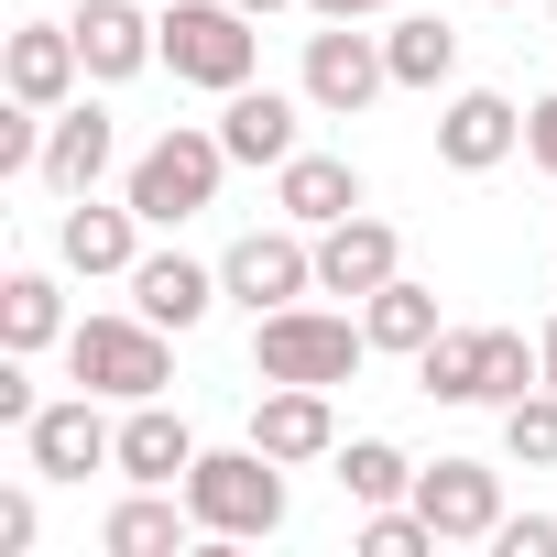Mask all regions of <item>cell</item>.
<instances>
[{
  "label": "cell",
  "instance_id": "20",
  "mask_svg": "<svg viewBox=\"0 0 557 557\" xmlns=\"http://www.w3.org/2000/svg\"><path fill=\"white\" fill-rule=\"evenodd\" d=\"M219 143H230V164H296V153H307V121H296L285 88H230Z\"/></svg>",
  "mask_w": 557,
  "mask_h": 557
},
{
  "label": "cell",
  "instance_id": "28",
  "mask_svg": "<svg viewBox=\"0 0 557 557\" xmlns=\"http://www.w3.org/2000/svg\"><path fill=\"white\" fill-rule=\"evenodd\" d=\"M437 546V524L416 513V503H372V524H361V557H426Z\"/></svg>",
  "mask_w": 557,
  "mask_h": 557
},
{
  "label": "cell",
  "instance_id": "18",
  "mask_svg": "<svg viewBox=\"0 0 557 557\" xmlns=\"http://www.w3.org/2000/svg\"><path fill=\"white\" fill-rule=\"evenodd\" d=\"M55 251H66V273H132L143 262V208L121 197V208H99V197H66V219H55Z\"/></svg>",
  "mask_w": 557,
  "mask_h": 557
},
{
  "label": "cell",
  "instance_id": "1",
  "mask_svg": "<svg viewBox=\"0 0 557 557\" xmlns=\"http://www.w3.org/2000/svg\"><path fill=\"white\" fill-rule=\"evenodd\" d=\"M175 492H186L197 535H219V546H251V535L285 524V459L273 448H197V470Z\"/></svg>",
  "mask_w": 557,
  "mask_h": 557
},
{
  "label": "cell",
  "instance_id": "29",
  "mask_svg": "<svg viewBox=\"0 0 557 557\" xmlns=\"http://www.w3.org/2000/svg\"><path fill=\"white\" fill-rule=\"evenodd\" d=\"M492 546H503V557H557V513H503Z\"/></svg>",
  "mask_w": 557,
  "mask_h": 557
},
{
  "label": "cell",
  "instance_id": "32",
  "mask_svg": "<svg viewBox=\"0 0 557 557\" xmlns=\"http://www.w3.org/2000/svg\"><path fill=\"white\" fill-rule=\"evenodd\" d=\"M34 546V492H0V557Z\"/></svg>",
  "mask_w": 557,
  "mask_h": 557
},
{
  "label": "cell",
  "instance_id": "14",
  "mask_svg": "<svg viewBox=\"0 0 557 557\" xmlns=\"http://www.w3.org/2000/svg\"><path fill=\"white\" fill-rule=\"evenodd\" d=\"M0 77H12L23 110H66L88 55H77V23H12V55H0Z\"/></svg>",
  "mask_w": 557,
  "mask_h": 557
},
{
  "label": "cell",
  "instance_id": "6",
  "mask_svg": "<svg viewBox=\"0 0 557 557\" xmlns=\"http://www.w3.org/2000/svg\"><path fill=\"white\" fill-rule=\"evenodd\" d=\"M153 34H164V66L186 77V88H251V55H262V34H251V12L240 0H175V12H153Z\"/></svg>",
  "mask_w": 557,
  "mask_h": 557
},
{
  "label": "cell",
  "instance_id": "33",
  "mask_svg": "<svg viewBox=\"0 0 557 557\" xmlns=\"http://www.w3.org/2000/svg\"><path fill=\"white\" fill-rule=\"evenodd\" d=\"M318 23H372V12H394V0H307Z\"/></svg>",
  "mask_w": 557,
  "mask_h": 557
},
{
  "label": "cell",
  "instance_id": "12",
  "mask_svg": "<svg viewBox=\"0 0 557 557\" xmlns=\"http://www.w3.org/2000/svg\"><path fill=\"white\" fill-rule=\"evenodd\" d=\"M513 143H524V110H513L503 88H459V99L437 110V164H448V175H492Z\"/></svg>",
  "mask_w": 557,
  "mask_h": 557
},
{
  "label": "cell",
  "instance_id": "17",
  "mask_svg": "<svg viewBox=\"0 0 557 557\" xmlns=\"http://www.w3.org/2000/svg\"><path fill=\"white\" fill-rule=\"evenodd\" d=\"M110 164H121L110 110L66 99V110H55V132H45V186H55V197H99V175H110Z\"/></svg>",
  "mask_w": 557,
  "mask_h": 557
},
{
  "label": "cell",
  "instance_id": "19",
  "mask_svg": "<svg viewBox=\"0 0 557 557\" xmlns=\"http://www.w3.org/2000/svg\"><path fill=\"white\" fill-rule=\"evenodd\" d=\"M121 481H153V492H175L186 470H197V437H186V416L164 405V394H143L132 416H121V459H110Z\"/></svg>",
  "mask_w": 557,
  "mask_h": 557
},
{
  "label": "cell",
  "instance_id": "10",
  "mask_svg": "<svg viewBox=\"0 0 557 557\" xmlns=\"http://www.w3.org/2000/svg\"><path fill=\"white\" fill-rule=\"evenodd\" d=\"M23 448H34V470H45V481H88V470H110V459H121V426H110V416H99V394L77 383L66 405H45V416L23 426Z\"/></svg>",
  "mask_w": 557,
  "mask_h": 557
},
{
  "label": "cell",
  "instance_id": "31",
  "mask_svg": "<svg viewBox=\"0 0 557 557\" xmlns=\"http://www.w3.org/2000/svg\"><path fill=\"white\" fill-rule=\"evenodd\" d=\"M524 153H535V164H546V186H557V99H535V110H524Z\"/></svg>",
  "mask_w": 557,
  "mask_h": 557
},
{
  "label": "cell",
  "instance_id": "25",
  "mask_svg": "<svg viewBox=\"0 0 557 557\" xmlns=\"http://www.w3.org/2000/svg\"><path fill=\"white\" fill-rule=\"evenodd\" d=\"M383 55H394V88H448V77H459V34H448L437 12H405V23L383 34Z\"/></svg>",
  "mask_w": 557,
  "mask_h": 557
},
{
  "label": "cell",
  "instance_id": "9",
  "mask_svg": "<svg viewBox=\"0 0 557 557\" xmlns=\"http://www.w3.org/2000/svg\"><path fill=\"white\" fill-rule=\"evenodd\" d=\"M416 513L437 524V546H492V524H503V470H492V459H437V470H416Z\"/></svg>",
  "mask_w": 557,
  "mask_h": 557
},
{
  "label": "cell",
  "instance_id": "34",
  "mask_svg": "<svg viewBox=\"0 0 557 557\" xmlns=\"http://www.w3.org/2000/svg\"><path fill=\"white\" fill-rule=\"evenodd\" d=\"M535 350H546V383H557V318H546V339H535Z\"/></svg>",
  "mask_w": 557,
  "mask_h": 557
},
{
  "label": "cell",
  "instance_id": "2",
  "mask_svg": "<svg viewBox=\"0 0 557 557\" xmlns=\"http://www.w3.org/2000/svg\"><path fill=\"white\" fill-rule=\"evenodd\" d=\"M416 383L437 405H513L546 383V350H524V329H437L416 350Z\"/></svg>",
  "mask_w": 557,
  "mask_h": 557
},
{
  "label": "cell",
  "instance_id": "24",
  "mask_svg": "<svg viewBox=\"0 0 557 557\" xmlns=\"http://www.w3.org/2000/svg\"><path fill=\"white\" fill-rule=\"evenodd\" d=\"M66 339V296H55V273H12V285H0V350H55Z\"/></svg>",
  "mask_w": 557,
  "mask_h": 557
},
{
  "label": "cell",
  "instance_id": "23",
  "mask_svg": "<svg viewBox=\"0 0 557 557\" xmlns=\"http://www.w3.org/2000/svg\"><path fill=\"white\" fill-rule=\"evenodd\" d=\"M186 535H197V513H186V503H164L153 481H132V503L99 524V546H110V557H175Z\"/></svg>",
  "mask_w": 557,
  "mask_h": 557
},
{
  "label": "cell",
  "instance_id": "35",
  "mask_svg": "<svg viewBox=\"0 0 557 557\" xmlns=\"http://www.w3.org/2000/svg\"><path fill=\"white\" fill-rule=\"evenodd\" d=\"M240 12H251V23H262V12H285V0H240Z\"/></svg>",
  "mask_w": 557,
  "mask_h": 557
},
{
  "label": "cell",
  "instance_id": "16",
  "mask_svg": "<svg viewBox=\"0 0 557 557\" xmlns=\"http://www.w3.org/2000/svg\"><path fill=\"white\" fill-rule=\"evenodd\" d=\"M121 285H132V307H143L153 329H175V339H186V329H197V318L230 296L219 273H208V262H186V251H143V262L121 273Z\"/></svg>",
  "mask_w": 557,
  "mask_h": 557
},
{
  "label": "cell",
  "instance_id": "8",
  "mask_svg": "<svg viewBox=\"0 0 557 557\" xmlns=\"http://www.w3.org/2000/svg\"><path fill=\"white\" fill-rule=\"evenodd\" d=\"M307 110H329V121H361L383 88H394V55L361 34V23H329V34H307Z\"/></svg>",
  "mask_w": 557,
  "mask_h": 557
},
{
  "label": "cell",
  "instance_id": "22",
  "mask_svg": "<svg viewBox=\"0 0 557 557\" xmlns=\"http://www.w3.org/2000/svg\"><path fill=\"white\" fill-rule=\"evenodd\" d=\"M361 329H372V350L416 361V350L437 339V285H416V273H394V285H372V296H361Z\"/></svg>",
  "mask_w": 557,
  "mask_h": 557
},
{
  "label": "cell",
  "instance_id": "36",
  "mask_svg": "<svg viewBox=\"0 0 557 557\" xmlns=\"http://www.w3.org/2000/svg\"><path fill=\"white\" fill-rule=\"evenodd\" d=\"M492 12H503V0H492Z\"/></svg>",
  "mask_w": 557,
  "mask_h": 557
},
{
  "label": "cell",
  "instance_id": "3",
  "mask_svg": "<svg viewBox=\"0 0 557 557\" xmlns=\"http://www.w3.org/2000/svg\"><path fill=\"white\" fill-rule=\"evenodd\" d=\"M361 361H372V329L339 318V307H307V296H296V307L251 318V372H262V383H329V394H339Z\"/></svg>",
  "mask_w": 557,
  "mask_h": 557
},
{
  "label": "cell",
  "instance_id": "13",
  "mask_svg": "<svg viewBox=\"0 0 557 557\" xmlns=\"http://www.w3.org/2000/svg\"><path fill=\"white\" fill-rule=\"evenodd\" d=\"M405 273V240H394V219H329L318 230V296H372V285H394Z\"/></svg>",
  "mask_w": 557,
  "mask_h": 557
},
{
  "label": "cell",
  "instance_id": "30",
  "mask_svg": "<svg viewBox=\"0 0 557 557\" xmlns=\"http://www.w3.org/2000/svg\"><path fill=\"white\" fill-rule=\"evenodd\" d=\"M45 416V394H34V372H23V350L0 361V426H34Z\"/></svg>",
  "mask_w": 557,
  "mask_h": 557
},
{
  "label": "cell",
  "instance_id": "21",
  "mask_svg": "<svg viewBox=\"0 0 557 557\" xmlns=\"http://www.w3.org/2000/svg\"><path fill=\"white\" fill-rule=\"evenodd\" d=\"M273 197H285L296 230H329V219L361 208V164L350 153H296V164H273Z\"/></svg>",
  "mask_w": 557,
  "mask_h": 557
},
{
  "label": "cell",
  "instance_id": "4",
  "mask_svg": "<svg viewBox=\"0 0 557 557\" xmlns=\"http://www.w3.org/2000/svg\"><path fill=\"white\" fill-rule=\"evenodd\" d=\"M219 175H230V143H219V132H197V121H175L164 143H143V153H132L121 197L143 208V230H186V219L219 197Z\"/></svg>",
  "mask_w": 557,
  "mask_h": 557
},
{
  "label": "cell",
  "instance_id": "15",
  "mask_svg": "<svg viewBox=\"0 0 557 557\" xmlns=\"http://www.w3.org/2000/svg\"><path fill=\"white\" fill-rule=\"evenodd\" d=\"M77 55H88L99 88H121V77L164 66V34H153V12H132V0H77Z\"/></svg>",
  "mask_w": 557,
  "mask_h": 557
},
{
  "label": "cell",
  "instance_id": "26",
  "mask_svg": "<svg viewBox=\"0 0 557 557\" xmlns=\"http://www.w3.org/2000/svg\"><path fill=\"white\" fill-rule=\"evenodd\" d=\"M339 492L350 503H416V459L394 437H339Z\"/></svg>",
  "mask_w": 557,
  "mask_h": 557
},
{
  "label": "cell",
  "instance_id": "5",
  "mask_svg": "<svg viewBox=\"0 0 557 557\" xmlns=\"http://www.w3.org/2000/svg\"><path fill=\"white\" fill-rule=\"evenodd\" d=\"M66 372H77L88 394H110V405H143V394L175 383V350H164V329L132 307V318H77V329H66Z\"/></svg>",
  "mask_w": 557,
  "mask_h": 557
},
{
  "label": "cell",
  "instance_id": "11",
  "mask_svg": "<svg viewBox=\"0 0 557 557\" xmlns=\"http://www.w3.org/2000/svg\"><path fill=\"white\" fill-rule=\"evenodd\" d=\"M251 448H273L285 470H307V459H339L329 383H262V405H251Z\"/></svg>",
  "mask_w": 557,
  "mask_h": 557
},
{
  "label": "cell",
  "instance_id": "7",
  "mask_svg": "<svg viewBox=\"0 0 557 557\" xmlns=\"http://www.w3.org/2000/svg\"><path fill=\"white\" fill-rule=\"evenodd\" d=\"M219 285L251 307V318H273V307H296V296H318V240L285 219V230H240L230 240V262H219Z\"/></svg>",
  "mask_w": 557,
  "mask_h": 557
},
{
  "label": "cell",
  "instance_id": "27",
  "mask_svg": "<svg viewBox=\"0 0 557 557\" xmlns=\"http://www.w3.org/2000/svg\"><path fill=\"white\" fill-rule=\"evenodd\" d=\"M503 459L557 470V383H535V394H513V405H503Z\"/></svg>",
  "mask_w": 557,
  "mask_h": 557
}]
</instances>
